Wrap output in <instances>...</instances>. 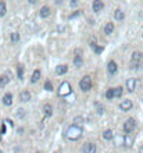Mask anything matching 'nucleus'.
Masks as SVG:
<instances>
[{
  "label": "nucleus",
  "instance_id": "20",
  "mask_svg": "<svg viewBox=\"0 0 143 153\" xmlns=\"http://www.w3.org/2000/svg\"><path fill=\"white\" fill-rule=\"evenodd\" d=\"M103 138H104L106 141H111V139L114 138V134H113L111 130H107V131L103 132Z\"/></svg>",
  "mask_w": 143,
  "mask_h": 153
},
{
  "label": "nucleus",
  "instance_id": "28",
  "mask_svg": "<svg viewBox=\"0 0 143 153\" xmlns=\"http://www.w3.org/2000/svg\"><path fill=\"white\" fill-rule=\"evenodd\" d=\"M18 41H20V35H18L17 32L11 33V42H14V43H15V42H18Z\"/></svg>",
  "mask_w": 143,
  "mask_h": 153
},
{
  "label": "nucleus",
  "instance_id": "3",
  "mask_svg": "<svg viewBox=\"0 0 143 153\" xmlns=\"http://www.w3.org/2000/svg\"><path fill=\"white\" fill-rule=\"evenodd\" d=\"M79 88H81L83 92L90 90V88H92V79H90V76H83V78L79 81Z\"/></svg>",
  "mask_w": 143,
  "mask_h": 153
},
{
  "label": "nucleus",
  "instance_id": "10",
  "mask_svg": "<svg viewBox=\"0 0 143 153\" xmlns=\"http://www.w3.org/2000/svg\"><path fill=\"white\" fill-rule=\"evenodd\" d=\"M117 70H118V66H117L115 61H110V63L107 64V71H109L110 74H115Z\"/></svg>",
  "mask_w": 143,
  "mask_h": 153
},
{
  "label": "nucleus",
  "instance_id": "24",
  "mask_svg": "<svg viewBox=\"0 0 143 153\" xmlns=\"http://www.w3.org/2000/svg\"><path fill=\"white\" fill-rule=\"evenodd\" d=\"M17 76H18V79H22V76H24V67L21 64L17 67Z\"/></svg>",
  "mask_w": 143,
  "mask_h": 153
},
{
  "label": "nucleus",
  "instance_id": "37",
  "mask_svg": "<svg viewBox=\"0 0 143 153\" xmlns=\"http://www.w3.org/2000/svg\"><path fill=\"white\" fill-rule=\"evenodd\" d=\"M0 153H1V150H0Z\"/></svg>",
  "mask_w": 143,
  "mask_h": 153
},
{
  "label": "nucleus",
  "instance_id": "9",
  "mask_svg": "<svg viewBox=\"0 0 143 153\" xmlns=\"http://www.w3.org/2000/svg\"><path fill=\"white\" fill-rule=\"evenodd\" d=\"M92 7H93V11L99 13V11L103 10V7H104V3H103V1H100V0H96V1H93Z\"/></svg>",
  "mask_w": 143,
  "mask_h": 153
},
{
  "label": "nucleus",
  "instance_id": "5",
  "mask_svg": "<svg viewBox=\"0 0 143 153\" xmlns=\"http://www.w3.org/2000/svg\"><path fill=\"white\" fill-rule=\"evenodd\" d=\"M135 128H136V121L133 118H129V120H126L124 122V131L126 132V135H129Z\"/></svg>",
  "mask_w": 143,
  "mask_h": 153
},
{
  "label": "nucleus",
  "instance_id": "36",
  "mask_svg": "<svg viewBox=\"0 0 143 153\" xmlns=\"http://www.w3.org/2000/svg\"><path fill=\"white\" fill-rule=\"evenodd\" d=\"M139 153H143V146L140 148V149H139Z\"/></svg>",
  "mask_w": 143,
  "mask_h": 153
},
{
  "label": "nucleus",
  "instance_id": "15",
  "mask_svg": "<svg viewBox=\"0 0 143 153\" xmlns=\"http://www.w3.org/2000/svg\"><path fill=\"white\" fill-rule=\"evenodd\" d=\"M3 103H4L6 106H11V103H13V95H11V93H6V95L3 96Z\"/></svg>",
  "mask_w": 143,
  "mask_h": 153
},
{
  "label": "nucleus",
  "instance_id": "8",
  "mask_svg": "<svg viewBox=\"0 0 143 153\" xmlns=\"http://www.w3.org/2000/svg\"><path fill=\"white\" fill-rule=\"evenodd\" d=\"M136 84H138V81H136L135 78H129V79L126 81V89H128L129 92H133V90L136 89Z\"/></svg>",
  "mask_w": 143,
  "mask_h": 153
},
{
  "label": "nucleus",
  "instance_id": "31",
  "mask_svg": "<svg viewBox=\"0 0 143 153\" xmlns=\"http://www.w3.org/2000/svg\"><path fill=\"white\" fill-rule=\"evenodd\" d=\"M93 50H95V53L100 55V53L103 52V47H101V46H95V47H93Z\"/></svg>",
  "mask_w": 143,
  "mask_h": 153
},
{
  "label": "nucleus",
  "instance_id": "19",
  "mask_svg": "<svg viewBox=\"0 0 143 153\" xmlns=\"http://www.w3.org/2000/svg\"><path fill=\"white\" fill-rule=\"evenodd\" d=\"M39 79H40V70H35V71H33V74H32L31 81H32L33 84H35V82H38Z\"/></svg>",
  "mask_w": 143,
  "mask_h": 153
},
{
  "label": "nucleus",
  "instance_id": "29",
  "mask_svg": "<svg viewBox=\"0 0 143 153\" xmlns=\"http://www.w3.org/2000/svg\"><path fill=\"white\" fill-rule=\"evenodd\" d=\"M44 89H46V90H49V92H50V90H53V84H52L50 81H46V82H44Z\"/></svg>",
  "mask_w": 143,
  "mask_h": 153
},
{
  "label": "nucleus",
  "instance_id": "16",
  "mask_svg": "<svg viewBox=\"0 0 143 153\" xmlns=\"http://www.w3.org/2000/svg\"><path fill=\"white\" fill-rule=\"evenodd\" d=\"M113 31H114V24L113 22H107L106 27H104V33L110 35V33H113Z\"/></svg>",
  "mask_w": 143,
  "mask_h": 153
},
{
  "label": "nucleus",
  "instance_id": "17",
  "mask_svg": "<svg viewBox=\"0 0 143 153\" xmlns=\"http://www.w3.org/2000/svg\"><path fill=\"white\" fill-rule=\"evenodd\" d=\"M114 18H115L117 21H122V20L125 18V14H124V11L115 10V13H114Z\"/></svg>",
  "mask_w": 143,
  "mask_h": 153
},
{
  "label": "nucleus",
  "instance_id": "6",
  "mask_svg": "<svg viewBox=\"0 0 143 153\" xmlns=\"http://www.w3.org/2000/svg\"><path fill=\"white\" fill-rule=\"evenodd\" d=\"M133 103L132 100H129V99H126V100H122L121 104H120V109L122 110V111H129V110L132 109Z\"/></svg>",
  "mask_w": 143,
  "mask_h": 153
},
{
  "label": "nucleus",
  "instance_id": "2",
  "mask_svg": "<svg viewBox=\"0 0 143 153\" xmlns=\"http://www.w3.org/2000/svg\"><path fill=\"white\" fill-rule=\"evenodd\" d=\"M142 57H143V55L140 52H133L132 59H131V67H132L133 70L142 67Z\"/></svg>",
  "mask_w": 143,
  "mask_h": 153
},
{
  "label": "nucleus",
  "instance_id": "26",
  "mask_svg": "<svg viewBox=\"0 0 143 153\" xmlns=\"http://www.w3.org/2000/svg\"><path fill=\"white\" fill-rule=\"evenodd\" d=\"M82 122H83V118H82V117H75V118H74V125H77V127H81V128H82Z\"/></svg>",
  "mask_w": 143,
  "mask_h": 153
},
{
  "label": "nucleus",
  "instance_id": "30",
  "mask_svg": "<svg viewBox=\"0 0 143 153\" xmlns=\"http://www.w3.org/2000/svg\"><path fill=\"white\" fill-rule=\"evenodd\" d=\"M114 96H113V88H110V89H107V92H106V99L107 100H110V99H113Z\"/></svg>",
  "mask_w": 143,
  "mask_h": 153
},
{
  "label": "nucleus",
  "instance_id": "1",
  "mask_svg": "<svg viewBox=\"0 0 143 153\" xmlns=\"http://www.w3.org/2000/svg\"><path fill=\"white\" fill-rule=\"evenodd\" d=\"M67 138L70 141H78L81 136H82V128L81 127H77V125H71L66 132Z\"/></svg>",
  "mask_w": 143,
  "mask_h": 153
},
{
  "label": "nucleus",
  "instance_id": "34",
  "mask_svg": "<svg viewBox=\"0 0 143 153\" xmlns=\"http://www.w3.org/2000/svg\"><path fill=\"white\" fill-rule=\"evenodd\" d=\"M70 4H71V6H72V7H74V6H77V1H75V0H72V1H71V3H70Z\"/></svg>",
  "mask_w": 143,
  "mask_h": 153
},
{
  "label": "nucleus",
  "instance_id": "22",
  "mask_svg": "<svg viewBox=\"0 0 143 153\" xmlns=\"http://www.w3.org/2000/svg\"><path fill=\"white\" fill-rule=\"evenodd\" d=\"M43 111H44V114H46V117H52V114H53V110H52L50 104H44Z\"/></svg>",
  "mask_w": 143,
  "mask_h": 153
},
{
  "label": "nucleus",
  "instance_id": "38",
  "mask_svg": "<svg viewBox=\"0 0 143 153\" xmlns=\"http://www.w3.org/2000/svg\"><path fill=\"white\" fill-rule=\"evenodd\" d=\"M38 153H40V152H38Z\"/></svg>",
  "mask_w": 143,
  "mask_h": 153
},
{
  "label": "nucleus",
  "instance_id": "18",
  "mask_svg": "<svg viewBox=\"0 0 143 153\" xmlns=\"http://www.w3.org/2000/svg\"><path fill=\"white\" fill-rule=\"evenodd\" d=\"M124 145L128 146V148L133 145V138L131 136V135H125V136H124Z\"/></svg>",
  "mask_w": 143,
  "mask_h": 153
},
{
  "label": "nucleus",
  "instance_id": "33",
  "mask_svg": "<svg viewBox=\"0 0 143 153\" xmlns=\"http://www.w3.org/2000/svg\"><path fill=\"white\" fill-rule=\"evenodd\" d=\"M77 15H79V11H77V13H74V14H72V15L70 17V18H74V17H77Z\"/></svg>",
  "mask_w": 143,
  "mask_h": 153
},
{
  "label": "nucleus",
  "instance_id": "23",
  "mask_svg": "<svg viewBox=\"0 0 143 153\" xmlns=\"http://www.w3.org/2000/svg\"><path fill=\"white\" fill-rule=\"evenodd\" d=\"M122 95V88L118 86V88H113V96L114 98H120Z\"/></svg>",
  "mask_w": 143,
  "mask_h": 153
},
{
  "label": "nucleus",
  "instance_id": "27",
  "mask_svg": "<svg viewBox=\"0 0 143 153\" xmlns=\"http://www.w3.org/2000/svg\"><path fill=\"white\" fill-rule=\"evenodd\" d=\"M6 3L4 1H0V17H3L6 14Z\"/></svg>",
  "mask_w": 143,
  "mask_h": 153
},
{
  "label": "nucleus",
  "instance_id": "14",
  "mask_svg": "<svg viewBox=\"0 0 143 153\" xmlns=\"http://www.w3.org/2000/svg\"><path fill=\"white\" fill-rule=\"evenodd\" d=\"M20 99H21V102H29L31 100V93L28 90H22L21 95H20Z\"/></svg>",
  "mask_w": 143,
  "mask_h": 153
},
{
  "label": "nucleus",
  "instance_id": "12",
  "mask_svg": "<svg viewBox=\"0 0 143 153\" xmlns=\"http://www.w3.org/2000/svg\"><path fill=\"white\" fill-rule=\"evenodd\" d=\"M50 13H52L50 9H49L47 6H43V7L40 9V11H39V15H40L42 18H46V17H49V15H50Z\"/></svg>",
  "mask_w": 143,
  "mask_h": 153
},
{
  "label": "nucleus",
  "instance_id": "35",
  "mask_svg": "<svg viewBox=\"0 0 143 153\" xmlns=\"http://www.w3.org/2000/svg\"><path fill=\"white\" fill-rule=\"evenodd\" d=\"M4 131H6V127H4V125H1V134H4Z\"/></svg>",
  "mask_w": 143,
  "mask_h": 153
},
{
  "label": "nucleus",
  "instance_id": "25",
  "mask_svg": "<svg viewBox=\"0 0 143 153\" xmlns=\"http://www.w3.org/2000/svg\"><path fill=\"white\" fill-rule=\"evenodd\" d=\"M15 117H17V118H24V117H25V110L18 109L15 111Z\"/></svg>",
  "mask_w": 143,
  "mask_h": 153
},
{
  "label": "nucleus",
  "instance_id": "13",
  "mask_svg": "<svg viewBox=\"0 0 143 153\" xmlns=\"http://www.w3.org/2000/svg\"><path fill=\"white\" fill-rule=\"evenodd\" d=\"M10 81V75L9 74H4V75H0V88L6 86Z\"/></svg>",
  "mask_w": 143,
  "mask_h": 153
},
{
  "label": "nucleus",
  "instance_id": "4",
  "mask_svg": "<svg viewBox=\"0 0 143 153\" xmlns=\"http://www.w3.org/2000/svg\"><path fill=\"white\" fill-rule=\"evenodd\" d=\"M70 93H71V85L67 81H64L63 84H60V86H58V95L60 96H67Z\"/></svg>",
  "mask_w": 143,
  "mask_h": 153
},
{
  "label": "nucleus",
  "instance_id": "7",
  "mask_svg": "<svg viewBox=\"0 0 143 153\" xmlns=\"http://www.w3.org/2000/svg\"><path fill=\"white\" fill-rule=\"evenodd\" d=\"M82 152L83 153H96V145H93V143H85L83 145V148H82Z\"/></svg>",
  "mask_w": 143,
  "mask_h": 153
},
{
  "label": "nucleus",
  "instance_id": "32",
  "mask_svg": "<svg viewBox=\"0 0 143 153\" xmlns=\"http://www.w3.org/2000/svg\"><path fill=\"white\" fill-rule=\"evenodd\" d=\"M96 107H97V110H99V111H97L99 114H103V113H104V107H103L101 104H99V103H96Z\"/></svg>",
  "mask_w": 143,
  "mask_h": 153
},
{
  "label": "nucleus",
  "instance_id": "11",
  "mask_svg": "<svg viewBox=\"0 0 143 153\" xmlns=\"http://www.w3.org/2000/svg\"><path fill=\"white\" fill-rule=\"evenodd\" d=\"M67 71H68V67H67L66 64H60V66H57V68H56L57 75H64Z\"/></svg>",
  "mask_w": 143,
  "mask_h": 153
},
{
  "label": "nucleus",
  "instance_id": "21",
  "mask_svg": "<svg viewBox=\"0 0 143 153\" xmlns=\"http://www.w3.org/2000/svg\"><path fill=\"white\" fill-rule=\"evenodd\" d=\"M82 63H83L82 56H75V57H74V66H75V67H78V68H79V67L82 66Z\"/></svg>",
  "mask_w": 143,
  "mask_h": 153
}]
</instances>
